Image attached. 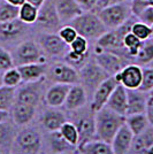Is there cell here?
I'll use <instances>...</instances> for the list:
<instances>
[{"label": "cell", "instance_id": "1", "mask_svg": "<svg viewBox=\"0 0 153 154\" xmlns=\"http://www.w3.org/2000/svg\"><path fill=\"white\" fill-rule=\"evenodd\" d=\"M96 136L97 139L112 143L119 129L126 123V116L115 113L108 107H102L96 112Z\"/></svg>", "mask_w": 153, "mask_h": 154}, {"label": "cell", "instance_id": "2", "mask_svg": "<svg viewBox=\"0 0 153 154\" xmlns=\"http://www.w3.org/2000/svg\"><path fill=\"white\" fill-rule=\"evenodd\" d=\"M43 137L37 128L22 127L14 139L9 154H40Z\"/></svg>", "mask_w": 153, "mask_h": 154}, {"label": "cell", "instance_id": "3", "mask_svg": "<svg viewBox=\"0 0 153 154\" xmlns=\"http://www.w3.org/2000/svg\"><path fill=\"white\" fill-rule=\"evenodd\" d=\"M80 36L88 40H97L107 31L98 14L95 12H84L69 23Z\"/></svg>", "mask_w": 153, "mask_h": 154}, {"label": "cell", "instance_id": "4", "mask_svg": "<svg viewBox=\"0 0 153 154\" xmlns=\"http://www.w3.org/2000/svg\"><path fill=\"white\" fill-rule=\"evenodd\" d=\"M73 121L76 125L78 135H80V145H83L88 141L97 139L96 136V112H93L91 107L86 108L85 106L82 108L71 112Z\"/></svg>", "mask_w": 153, "mask_h": 154}, {"label": "cell", "instance_id": "5", "mask_svg": "<svg viewBox=\"0 0 153 154\" xmlns=\"http://www.w3.org/2000/svg\"><path fill=\"white\" fill-rule=\"evenodd\" d=\"M98 16L101 20L107 30H114L124 24L134 14L129 1H122L98 12Z\"/></svg>", "mask_w": 153, "mask_h": 154}, {"label": "cell", "instance_id": "6", "mask_svg": "<svg viewBox=\"0 0 153 154\" xmlns=\"http://www.w3.org/2000/svg\"><path fill=\"white\" fill-rule=\"evenodd\" d=\"M80 83L84 86L88 94H93V92L100 84L108 78L109 75L96 62V60H88L78 69Z\"/></svg>", "mask_w": 153, "mask_h": 154}, {"label": "cell", "instance_id": "7", "mask_svg": "<svg viewBox=\"0 0 153 154\" xmlns=\"http://www.w3.org/2000/svg\"><path fill=\"white\" fill-rule=\"evenodd\" d=\"M15 67L29 63H44L45 53L38 43L33 40H24L12 53Z\"/></svg>", "mask_w": 153, "mask_h": 154}, {"label": "cell", "instance_id": "8", "mask_svg": "<svg viewBox=\"0 0 153 154\" xmlns=\"http://www.w3.org/2000/svg\"><path fill=\"white\" fill-rule=\"evenodd\" d=\"M46 77L53 83L74 84L80 83V74L76 68L67 62H57L48 67Z\"/></svg>", "mask_w": 153, "mask_h": 154}, {"label": "cell", "instance_id": "9", "mask_svg": "<svg viewBox=\"0 0 153 154\" xmlns=\"http://www.w3.org/2000/svg\"><path fill=\"white\" fill-rule=\"evenodd\" d=\"M44 83L45 78H43L36 82H29V83H24V85L17 86L16 93H15V101L28 103L37 107L44 94Z\"/></svg>", "mask_w": 153, "mask_h": 154}, {"label": "cell", "instance_id": "10", "mask_svg": "<svg viewBox=\"0 0 153 154\" xmlns=\"http://www.w3.org/2000/svg\"><path fill=\"white\" fill-rule=\"evenodd\" d=\"M37 26L45 32H55L62 26L57 9L54 6V0H45L44 4L39 7L38 17L36 21Z\"/></svg>", "mask_w": 153, "mask_h": 154}, {"label": "cell", "instance_id": "11", "mask_svg": "<svg viewBox=\"0 0 153 154\" xmlns=\"http://www.w3.org/2000/svg\"><path fill=\"white\" fill-rule=\"evenodd\" d=\"M38 44L45 54L50 57H66L69 51V45L66 44L55 32H43L39 36Z\"/></svg>", "mask_w": 153, "mask_h": 154}, {"label": "cell", "instance_id": "12", "mask_svg": "<svg viewBox=\"0 0 153 154\" xmlns=\"http://www.w3.org/2000/svg\"><path fill=\"white\" fill-rule=\"evenodd\" d=\"M119 84H122L127 90H137L139 89L143 78V68L139 64L128 63L121 71L114 75Z\"/></svg>", "mask_w": 153, "mask_h": 154}, {"label": "cell", "instance_id": "13", "mask_svg": "<svg viewBox=\"0 0 153 154\" xmlns=\"http://www.w3.org/2000/svg\"><path fill=\"white\" fill-rule=\"evenodd\" d=\"M117 84L119 83L114 76H109L97 88L92 94V100H91V105H90V107L93 112H98L99 109L106 106L109 97Z\"/></svg>", "mask_w": 153, "mask_h": 154}, {"label": "cell", "instance_id": "14", "mask_svg": "<svg viewBox=\"0 0 153 154\" xmlns=\"http://www.w3.org/2000/svg\"><path fill=\"white\" fill-rule=\"evenodd\" d=\"M54 6L61 24H69L74 19L84 13L76 0H54Z\"/></svg>", "mask_w": 153, "mask_h": 154}, {"label": "cell", "instance_id": "15", "mask_svg": "<svg viewBox=\"0 0 153 154\" xmlns=\"http://www.w3.org/2000/svg\"><path fill=\"white\" fill-rule=\"evenodd\" d=\"M67 121L68 120H67L66 113H64L62 110L58 108H53V107L45 109L40 115V119H39L40 127L44 131H46V134L60 130L62 124Z\"/></svg>", "mask_w": 153, "mask_h": 154}, {"label": "cell", "instance_id": "16", "mask_svg": "<svg viewBox=\"0 0 153 154\" xmlns=\"http://www.w3.org/2000/svg\"><path fill=\"white\" fill-rule=\"evenodd\" d=\"M95 60L109 76H114L126 66L121 57L112 51H101L100 53H97Z\"/></svg>", "mask_w": 153, "mask_h": 154}, {"label": "cell", "instance_id": "17", "mask_svg": "<svg viewBox=\"0 0 153 154\" xmlns=\"http://www.w3.org/2000/svg\"><path fill=\"white\" fill-rule=\"evenodd\" d=\"M28 26L20 19L0 22V43H9L22 37L28 30Z\"/></svg>", "mask_w": 153, "mask_h": 154}, {"label": "cell", "instance_id": "18", "mask_svg": "<svg viewBox=\"0 0 153 154\" xmlns=\"http://www.w3.org/2000/svg\"><path fill=\"white\" fill-rule=\"evenodd\" d=\"M9 113H11V119L13 120V122L17 127L22 128V127H27L35 119L36 106L15 101Z\"/></svg>", "mask_w": 153, "mask_h": 154}, {"label": "cell", "instance_id": "19", "mask_svg": "<svg viewBox=\"0 0 153 154\" xmlns=\"http://www.w3.org/2000/svg\"><path fill=\"white\" fill-rule=\"evenodd\" d=\"M71 85L69 84H61V83H53L45 92L44 101L48 107L59 108L64 106L67 94L69 92Z\"/></svg>", "mask_w": 153, "mask_h": 154}, {"label": "cell", "instance_id": "20", "mask_svg": "<svg viewBox=\"0 0 153 154\" xmlns=\"http://www.w3.org/2000/svg\"><path fill=\"white\" fill-rule=\"evenodd\" d=\"M86 101H88V93L84 86L81 83L74 84L70 86L64 107L68 112H74L86 106Z\"/></svg>", "mask_w": 153, "mask_h": 154}, {"label": "cell", "instance_id": "21", "mask_svg": "<svg viewBox=\"0 0 153 154\" xmlns=\"http://www.w3.org/2000/svg\"><path fill=\"white\" fill-rule=\"evenodd\" d=\"M134 134L131 130L128 128V125L124 123L119 131L116 132L115 137L111 143L113 151L115 154H129L134 140Z\"/></svg>", "mask_w": 153, "mask_h": 154}, {"label": "cell", "instance_id": "22", "mask_svg": "<svg viewBox=\"0 0 153 154\" xmlns=\"http://www.w3.org/2000/svg\"><path fill=\"white\" fill-rule=\"evenodd\" d=\"M106 107L109 109L114 110L115 113L121 114V115H127V108H128V94L127 89L122 85L117 84L114 91L109 97L108 101L106 103Z\"/></svg>", "mask_w": 153, "mask_h": 154}, {"label": "cell", "instance_id": "23", "mask_svg": "<svg viewBox=\"0 0 153 154\" xmlns=\"http://www.w3.org/2000/svg\"><path fill=\"white\" fill-rule=\"evenodd\" d=\"M17 125L9 117L8 120L0 123V149L9 154L14 139L17 135Z\"/></svg>", "mask_w": 153, "mask_h": 154}, {"label": "cell", "instance_id": "24", "mask_svg": "<svg viewBox=\"0 0 153 154\" xmlns=\"http://www.w3.org/2000/svg\"><path fill=\"white\" fill-rule=\"evenodd\" d=\"M128 94V108L127 115L145 113L148 99V93L140 90H127ZM126 115V116H127Z\"/></svg>", "mask_w": 153, "mask_h": 154}, {"label": "cell", "instance_id": "25", "mask_svg": "<svg viewBox=\"0 0 153 154\" xmlns=\"http://www.w3.org/2000/svg\"><path fill=\"white\" fill-rule=\"evenodd\" d=\"M17 69L22 77V82L29 83V82H36V81L45 78L48 67L46 62H44V63L23 64V66H19Z\"/></svg>", "mask_w": 153, "mask_h": 154}, {"label": "cell", "instance_id": "26", "mask_svg": "<svg viewBox=\"0 0 153 154\" xmlns=\"http://www.w3.org/2000/svg\"><path fill=\"white\" fill-rule=\"evenodd\" d=\"M46 140H47L48 147H50V149H51V152L53 154L69 153V152H73L76 148L64 139V136L61 135V132H60V130L47 132Z\"/></svg>", "mask_w": 153, "mask_h": 154}, {"label": "cell", "instance_id": "27", "mask_svg": "<svg viewBox=\"0 0 153 154\" xmlns=\"http://www.w3.org/2000/svg\"><path fill=\"white\" fill-rule=\"evenodd\" d=\"M153 144V128H148L139 135L135 136L131 149L134 154H146L148 147Z\"/></svg>", "mask_w": 153, "mask_h": 154}, {"label": "cell", "instance_id": "28", "mask_svg": "<svg viewBox=\"0 0 153 154\" xmlns=\"http://www.w3.org/2000/svg\"><path fill=\"white\" fill-rule=\"evenodd\" d=\"M78 151L81 154H115L112 145L100 139H93L80 145Z\"/></svg>", "mask_w": 153, "mask_h": 154}, {"label": "cell", "instance_id": "29", "mask_svg": "<svg viewBox=\"0 0 153 154\" xmlns=\"http://www.w3.org/2000/svg\"><path fill=\"white\" fill-rule=\"evenodd\" d=\"M126 124L128 125V128L131 130L134 136H137L142 132H144L150 127V123H148V120H147V116L145 113L127 115L126 116Z\"/></svg>", "mask_w": 153, "mask_h": 154}, {"label": "cell", "instance_id": "30", "mask_svg": "<svg viewBox=\"0 0 153 154\" xmlns=\"http://www.w3.org/2000/svg\"><path fill=\"white\" fill-rule=\"evenodd\" d=\"M142 44H143V42L137 38L131 31L128 32L127 35L123 37V47H124V51H126L128 58H136V55L139 52Z\"/></svg>", "mask_w": 153, "mask_h": 154}, {"label": "cell", "instance_id": "31", "mask_svg": "<svg viewBox=\"0 0 153 154\" xmlns=\"http://www.w3.org/2000/svg\"><path fill=\"white\" fill-rule=\"evenodd\" d=\"M38 7L33 6L26 1L22 6H20L19 19L27 24H33L36 23L37 17H38Z\"/></svg>", "mask_w": 153, "mask_h": 154}, {"label": "cell", "instance_id": "32", "mask_svg": "<svg viewBox=\"0 0 153 154\" xmlns=\"http://www.w3.org/2000/svg\"><path fill=\"white\" fill-rule=\"evenodd\" d=\"M136 62L138 64H147L153 61V39H147L143 42L139 52L136 55Z\"/></svg>", "mask_w": 153, "mask_h": 154}, {"label": "cell", "instance_id": "33", "mask_svg": "<svg viewBox=\"0 0 153 154\" xmlns=\"http://www.w3.org/2000/svg\"><path fill=\"white\" fill-rule=\"evenodd\" d=\"M60 132L64 136V138L68 141L69 144H71L73 146L78 147L80 144V135L77 131L76 125L71 121H67L62 124V127L60 128Z\"/></svg>", "mask_w": 153, "mask_h": 154}, {"label": "cell", "instance_id": "34", "mask_svg": "<svg viewBox=\"0 0 153 154\" xmlns=\"http://www.w3.org/2000/svg\"><path fill=\"white\" fill-rule=\"evenodd\" d=\"M15 88L1 86L0 88V109L1 110H11L12 106L15 103Z\"/></svg>", "mask_w": 153, "mask_h": 154}, {"label": "cell", "instance_id": "35", "mask_svg": "<svg viewBox=\"0 0 153 154\" xmlns=\"http://www.w3.org/2000/svg\"><path fill=\"white\" fill-rule=\"evenodd\" d=\"M19 13L20 7L11 5L5 0L0 2V22H7L19 19Z\"/></svg>", "mask_w": 153, "mask_h": 154}, {"label": "cell", "instance_id": "36", "mask_svg": "<svg viewBox=\"0 0 153 154\" xmlns=\"http://www.w3.org/2000/svg\"><path fill=\"white\" fill-rule=\"evenodd\" d=\"M131 32L142 42H145L152 37V30L151 26H147L146 23L142 22L139 20H136L131 26Z\"/></svg>", "mask_w": 153, "mask_h": 154}, {"label": "cell", "instance_id": "37", "mask_svg": "<svg viewBox=\"0 0 153 154\" xmlns=\"http://www.w3.org/2000/svg\"><path fill=\"white\" fill-rule=\"evenodd\" d=\"M4 85L5 86H9V88H17L22 83V77L20 74L17 67L11 68L7 71L4 72Z\"/></svg>", "mask_w": 153, "mask_h": 154}, {"label": "cell", "instance_id": "38", "mask_svg": "<svg viewBox=\"0 0 153 154\" xmlns=\"http://www.w3.org/2000/svg\"><path fill=\"white\" fill-rule=\"evenodd\" d=\"M64 59H66L67 63H69L70 66H73L76 69H80L89 60V53L88 54H78V53H75V52L69 50L68 53L66 54Z\"/></svg>", "mask_w": 153, "mask_h": 154}, {"label": "cell", "instance_id": "39", "mask_svg": "<svg viewBox=\"0 0 153 154\" xmlns=\"http://www.w3.org/2000/svg\"><path fill=\"white\" fill-rule=\"evenodd\" d=\"M14 67H15V63H14L12 53L0 46V72H5Z\"/></svg>", "mask_w": 153, "mask_h": 154}, {"label": "cell", "instance_id": "40", "mask_svg": "<svg viewBox=\"0 0 153 154\" xmlns=\"http://www.w3.org/2000/svg\"><path fill=\"white\" fill-rule=\"evenodd\" d=\"M138 90L150 93L153 90V67L143 68V78Z\"/></svg>", "mask_w": 153, "mask_h": 154}, {"label": "cell", "instance_id": "41", "mask_svg": "<svg viewBox=\"0 0 153 154\" xmlns=\"http://www.w3.org/2000/svg\"><path fill=\"white\" fill-rule=\"evenodd\" d=\"M69 50L78 54H88L89 53V40L78 35L69 45Z\"/></svg>", "mask_w": 153, "mask_h": 154}, {"label": "cell", "instance_id": "42", "mask_svg": "<svg viewBox=\"0 0 153 154\" xmlns=\"http://www.w3.org/2000/svg\"><path fill=\"white\" fill-rule=\"evenodd\" d=\"M58 35H59V36L61 37V39L64 40L66 44H68V45H70V44L74 42V39L78 36L77 31L73 26H70V24H64V26H61V28L59 29V31H58Z\"/></svg>", "mask_w": 153, "mask_h": 154}, {"label": "cell", "instance_id": "43", "mask_svg": "<svg viewBox=\"0 0 153 154\" xmlns=\"http://www.w3.org/2000/svg\"><path fill=\"white\" fill-rule=\"evenodd\" d=\"M137 19L151 26L153 24V7L147 6L145 9H143L142 13L137 16Z\"/></svg>", "mask_w": 153, "mask_h": 154}, {"label": "cell", "instance_id": "44", "mask_svg": "<svg viewBox=\"0 0 153 154\" xmlns=\"http://www.w3.org/2000/svg\"><path fill=\"white\" fill-rule=\"evenodd\" d=\"M131 11L135 16H138L143 9L148 6V0H131Z\"/></svg>", "mask_w": 153, "mask_h": 154}, {"label": "cell", "instance_id": "45", "mask_svg": "<svg viewBox=\"0 0 153 154\" xmlns=\"http://www.w3.org/2000/svg\"><path fill=\"white\" fill-rule=\"evenodd\" d=\"M122 1H127V0H98L96 8H95V13H98V12H100L101 9L106 8V7L119 4V2H122Z\"/></svg>", "mask_w": 153, "mask_h": 154}, {"label": "cell", "instance_id": "46", "mask_svg": "<svg viewBox=\"0 0 153 154\" xmlns=\"http://www.w3.org/2000/svg\"><path fill=\"white\" fill-rule=\"evenodd\" d=\"M84 12H95L98 0H76Z\"/></svg>", "mask_w": 153, "mask_h": 154}, {"label": "cell", "instance_id": "47", "mask_svg": "<svg viewBox=\"0 0 153 154\" xmlns=\"http://www.w3.org/2000/svg\"><path fill=\"white\" fill-rule=\"evenodd\" d=\"M145 114H146V116H147L150 127H153V97H151L150 94H148V99H147Z\"/></svg>", "mask_w": 153, "mask_h": 154}, {"label": "cell", "instance_id": "48", "mask_svg": "<svg viewBox=\"0 0 153 154\" xmlns=\"http://www.w3.org/2000/svg\"><path fill=\"white\" fill-rule=\"evenodd\" d=\"M9 117H11L9 110H1V109H0V123L8 120Z\"/></svg>", "mask_w": 153, "mask_h": 154}, {"label": "cell", "instance_id": "49", "mask_svg": "<svg viewBox=\"0 0 153 154\" xmlns=\"http://www.w3.org/2000/svg\"><path fill=\"white\" fill-rule=\"evenodd\" d=\"M5 1H7L11 5H14V6H17V7L22 6L26 2V0H5Z\"/></svg>", "mask_w": 153, "mask_h": 154}, {"label": "cell", "instance_id": "50", "mask_svg": "<svg viewBox=\"0 0 153 154\" xmlns=\"http://www.w3.org/2000/svg\"><path fill=\"white\" fill-rule=\"evenodd\" d=\"M27 2H29V4H31V5H33V6H36V7H40L43 4H44V1L45 0H26Z\"/></svg>", "mask_w": 153, "mask_h": 154}, {"label": "cell", "instance_id": "51", "mask_svg": "<svg viewBox=\"0 0 153 154\" xmlns=\"http://www.w3.org/2000/svg\"><path fill=\"white\" fill-rule=\"evenodd\" d=\"M4 72H0V88L4 86Z\"/></svg>", "mask_w": 153, "mask_h": 154}, {"label": "cell", "instance_id": "52", "mask_svg": "<svg viewBox=\"0 0 153 154\" xmlns=\"http://www.w3.org/2000/svg\"><path fill=\"white\" fill-rule=\"evenodd\" d=\"M146 154H153V144L148 147V149H147Z\"/></svg>", "mask_w": 153, "mask_h": 154}, {"label": "cell", "instance_id": "53", "mask_svg": "<svg viewBox=\"0 0 153 154\" xmlns=\"http://www.w3.org/2000/svg\"><path fill=\"white\" fill-rule=\"evenodd\" d=\"M148 6L153 7V0H148Z\"/></svg>", "mask_w": 153, "mask_h": 154}, {"label": "cell", "instance_id": "54", "mask_svg": "<svg viewBox=\"0 0 153 154\" xmlns=\"http://www.w3.org/2000/svg\"><path fill=\"white\" fill-rule=\"evenodd\" d=\"M0 154H8V153H6V152H4V151H1V149H0Z\"/></svg>", "mask_w": 153, "mask_h": 154}, {"label": "cell", "instance_id": "55", "mask_svg": "<svg viewBox=\"0 0 153 154\" xmlns=\"http://www.w3.org/2000/svg\"><path fill=\"white\" fill-rule=\"evenodd\" d=\"M148 94H150V96H151V97H153V90L151 91V92H150V93H148Z\"/></svg>", "mask_w": 153, "mask_h": 154}, {"label": "cell", "instance_id": "56", "mask_svg": "<svg viewBox=\"0 0 153 154\" xmlns=\"http://www.w3.org/2000/svg\"><path fill=\"white\" fill-rule=\"evenodd\" d=\"M151 30H152V36H153V24L151 26Z\"/></svg>", "mask_w": 153, "mask_h": 154}, {"label": "cell", "instance_id": "57", "mask_svg": "<svg viewBox=\"0 0 153 154\" xmlns=\"http://www.w3.org/2000/svg\"><path fill=\"white\" fill-rule=\"evenodd\" d=\"M127 1H129V2H131V0H127Z\"/></svg>", "mask_w": 153, "mask_h": 154}]
</instances>
